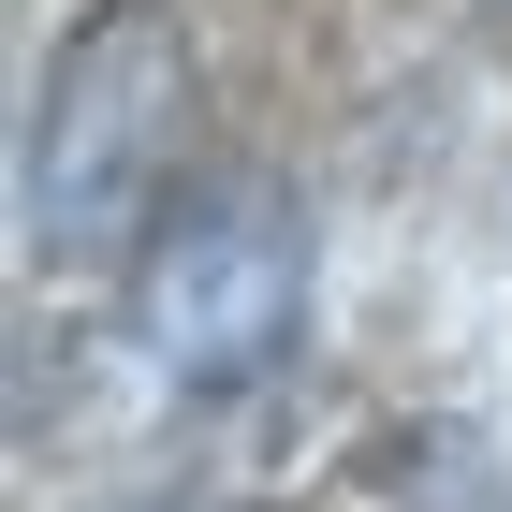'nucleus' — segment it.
Returning a JSON list of instances; mask_svg holds the SVG:
<instances>
[{"label":"nucleus","mask_w":512,"mask_h":512,"mask_svg":"<svg viewBox=\"0 0 512 512\" xmlns=\"http://www.w3.org/2000/svg\"><path fill=\"white\" fill-rule=\"evenodd\" d=\"M293 308H308V220L264 205V191L191 205L161 235V264H147V352L191 395H235L249 366H278L293 352Z\"/></svg>","instance_id":"2"},{"label":"nucleus","mask_w":512,"mask_h":512,"mask_svg":"<svg viewBox=\"0 0 512 512\" xmlns=\"http://www.w3.org/2000/svg\"><path fill=\"white\" fill-rule=\"evenodd\" d=\"M176 15L161 0H103L74 44H59V74H44V132H30V264L88 278L118 264L132 220L161 191V147H176Z\"/></svg>","instance_id":"1"}]
</instances>
